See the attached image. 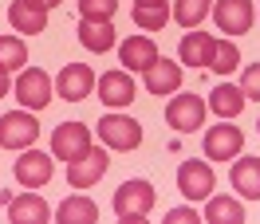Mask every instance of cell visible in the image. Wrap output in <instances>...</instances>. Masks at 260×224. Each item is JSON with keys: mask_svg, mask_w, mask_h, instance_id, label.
<instances>
[{"mask_svg": "<svg viewBox=\"0 0 260 224\" xmlns=\"http://www.w3.org/2000/svg\"><path fill=\"white\" fill-rule=\"evenodd\" d=\"M91 150V126L87 122H59L51 130V154L59 161H79L83 154Z\"/></svg>", "mask_w": 260, "mask_h": 224, "instance_id": "cell-5", "label": "cell"}, {"mask_svg": "<svg viewBox=\"0 0 260 224\" xmlns=\"http://www.w3.org/2000/svg\"><path fill=\"white\" fill-rule=\"evenodd\" d=\"M213 48H217V40L193 28L189 35H181V48H178V55H181V67H209V59H213Z\"/></svg>", "mask_w": 260, "mask_h": 224, "instance_id": "cell-19", "label": "cell"}, {"mask_svg": "<svg viewBox=\"0 0 260 224\" xmlns=\"http://www.w3.org/2000/svg\"><path fill=\"white\" fill-rule=\"evenodd\" d=\"M229 181H233V189L241 193V197L260 201V158H233Z\"/></svg>", "mask_w": 260, "mask_h": 224, "instance_id": "cell-18", "label": "cell"}, {"mask_svg": "<svg viewBox=\"0 0 260 224\" xmlns=\"http://www.w3.org/2000/svg\"><path fill=\"white\" fill-rule=\"evenodd\" d=\"M8 91H12V83H8V67L0 63V98L8 95Z\"/></svg>", "mask_w": 260, "mask_h": 224, "instance_id": "cell-31", "label": "cell"}, {"mask_svg": "<svg viewBox=\"0 0 260 224\" xmlns=\"http://www.w3.org/2000/svg\"><path fill=\"white\" fill-rule=\"evenodd\" d=\"M8 216H12V224H48L51 208L40 193H20L8 201Z\"/></svg>", "mask_w": 260, "mask_h": 224, "instance_id": "cell-17", "label": "cell"}, {"mask_svg": "<svg viewBox=\"0 0 260 224\" xmlns=\"http://www.w3.org/2000/svg\"><path fill=\"white\" fill-rule=\"evenodd\" d=\"M12 173H16V181L24 189H44L51 181V173H55V161L28 145V150H20V158L12 161Z\"/></svg>", "mask_w": 260, "mask_h": 224, "instance_id": "cell-9", "label": "cell"}, {"mask_svg": "<svg viewBox=\"0 0 260 224\" xmlns=\"http://www.w3.org/2000/svg\"><path fill=\"white\" fill-rule=\"evenodd\" d=\"M118 12V0H79V16L87 20H111Z\"/></svg>", "mask_w": 260, "mask_h": 224, "instance_id": "cell-28", "label": "cell"}, {"mask_svg": "<svg viewBox=\"0 0 260 224\" xmlns=\"http://www.w3.org/2000/svg\"><path fill=\"white\" fill-rule=\"evenodd\" d=\"M12 91H16V98H20V106H24V110H36V114H40V110L51 102L55 83H51L48 71H40V67H24Z\"/></svg>", "mask_w": 260, "mask_h": 224, "instance_id": "cell-4", "label": "cell"}, {"mask_svg": "<svg viewBox=\"0 0 260 224\" xmlns=\"http://www.w3.org/2000/svg\"><path fill=\"white\" fill-rule=\"evenodd\" d=\"M36 134H40V122L32 110H8L0 118V145L4 150H28V145H36Z\"/></svg>", "mask_w": 260, "mask_h": 224, "instance_id": "cell-8", "label": "cell"}, {"mask_svg": "<svg viewBox=\"0 0 260 224\" xmlns=\"http://www.w3.org/2000/svg\"><path fill=\"white\" fill-rule=\"evenodd\" d=\"M146 4H166V0H134V8H146Z\"/></svg>", "mask_w": 260, "mask_h": 224, "instance_id": "cell-33", "label": "cell"}, {"mask_svg": "<svg viewBox=\"0 0 260 224\" xmlns=\"http://www.w3.org/2000/svg\"><path fill=\"white\" fill-rule=\"evenodd\" d=\"M0 63L8 67V71H24V63H28V44L20 40V35H0Z\"/></svg>", "mask_w": 260, "mask_h": 224, "instance_id": "cell-26", "label": "cell"}, {"mask_svg": "<svg viewBox=\"0 0 260 224\" xmlns=\"http://www.w3.org/2000/svg\"><path fill=\"white\" fill-rule=\"evenodd\" d=\"M134 95H138V87H134L130 71H107V75H99V102H107V106H130Z\"/></svg>", "mask_w": 260, "mask_h": 224, "instance_id": "cell-14", "label": "cell"}, {"mask_svg": "<svg viewBox=\"0 0 260 224\" xmlns=\"http://www.w3.org/2000/svg\"><path fill=\"white\" fill-rule=\"evenodd\" d=\"M55 91H59V98H67V102H83V98L95 91V71H91L87 63L59 67V75H55Z\"/></svg>", "mask_w": 260, "mask_h": 224, "instance_id": "cell-12", "label": "cell"}, {"mask_svg": "<svg viewBox=\"0 0 260 224\" xmlns=\"http://www.w3.org/2000/svg\"><path fill=\"white\" fill-rule=\"evenodd\" d=\"M241 91H244L248 98H256V102H260V63L244 67V75H241Z\"/></svg>", "mask_w": 260, "mask_h": 224, "instance_id": "cell-29", "label": "cell"}, {"mask_svg": "<svg viewBox=\"0 0 260 224\" xmlns=\"http://www.w3.org/2000/svg\"><path fill=\"white\" fill-rule=\"evenodd\" d=\"M256 134H260V122H256Z\"/></svg>", "mask_w": 260, "mask_h": 224, "instance_id": "cell-34", "label": "cell"}, {"mask_svg": "<svg viewBox=\"0 0 260 224\" xmlns=\"http://www.w3.org/2000/svg\"><path fill=\"white\" fill-rule=\"evenodd\" d=\"M79 44L87 51H99V55H103V51H111L114 44H118V40H114L111 20H87V16H83L79 20Z\"/></svg>", "mask_w": 260, "mask_h": 224, "instance_id": "cell-20", "label": "cell"}, {"mask_svg": "<svg viewBox=\"0 0 260 224\" xmlns=\"http://www.w3.org/2000/svg\"><path fill=\"white\" fill-rule=\"evenodd\" d=\"M99 142L111 145V150H138L142 145V126L130 118V114H103L99 118Z\"/></svg>", "mask_w": 260, "mask_h": 224, "instance_id": "cell-3", "label": "cell"}, {"mask_svg": "<svg viewBox=\"0 0 260 224\" xmlns=\"http://www.w3.org/2000/svg\"><path fill=\"white\" fill-rule=\"evenodd\" d=\"M213 185H217V177H213L209 161L189 158V161H181V165H178V193L189 201V205H193V201H209Z\"/></svg>", "mask_w": 260, "mask_h": 224, "instance_id": "cell-6", "label": "cell"}, {"mask_svg": "<svg viewBox=\"0 0 260 224\" xmlns=\"http://www.w3.org/2000/svg\"><path fill=\"white\" fill-rule=\"evenodd\" d=\"M205 220L209 224H244V205L233 201V197H209Z\"/></svg>", "mask_w": 260, "mask_h": 224, "instance_id": "cell-23", "label": "cell"}, {"mask_svg": "<svg viewBox=\"0 0 260 224\" xmlns=\"http://www.w3.org/2000/svg\"><path fill=\"white\" fill-rule=\"evenodd\" d=\"M241 150H244V130L241 126H233V118H221L217 126L205 130V158L209 161H233V158H241Z\"/></svg>", "mask_w": 260, "mask_h": 224, "instance_id": "cell-7", "label": "cell"}, {"mask_svg": "<svg viewBox=\"0 0 260 224\" xmlns=\"http://www.w3.org/2000/svg\"><path fill=\"white\" fill-rule=\"evenodd\" d=\"M244 102H248V95H244L237 83H217L209 91V106L221 114V118H237V114L244 110Z\"/></svg>", "mask_w": 260, "mask_h": 224, "instance_id": "cell-22", "label": "cell"}, {"mask_svg": "<svg viewBox=\"0 0 260 224\" xmlns=\"http://www.w3.org/2000/svg\"><path fill=\"white\" fill-rule=\"evenodd\" d=\"M213 20L225 35H244L256 20L252 0H213Z\"/></svg>", "mask_w": 260, "mask_h": 224, "instance_id": "cell-10", "label": "cell"}, {"mask_svg": "<svg viewBox=\"0 0 260 224\" xmlns=\"http://www.w3.org/2000/svg\"><path fill=\"white\" fill-rule=\"evenodd\" d=\"M154 201H158V193H154V185H150L146 177H130V181H122V185L114 189V216L122 224L146 220Z\"/></svg>", "mask_w": 260, "mask_h": 224, "instance_id": "cell-1", "label": "cell"}, {"mask_svg": "<svg viewBox=\"0 0 260 224\" xmlns=\"http://www.w3.org/2000/svg\"><path fill=\"white\" fill-rule=\"evenodd\" d=\"M8 24H12L20 35H40L48 28V8H40L32 0H12V4H8Z\"/></svg>", "mask_w": 260, "mask_h": 224, "instance_id": "cell-15", "label": "cell"}, {"mask_svg": "<svg viewBox=\"0 0 260 224\" xmlns=\"http://www.w3.org/2000/svg\"><path fill=\"white\" fill-rule=\"evenodd\" d=\"M209 12H213V0H178L170 16L178 20V24L185 28V32H193L197 24H201V20L209 16Z\"/></svg>", "mask_w": 260, "mask_h": 224, "instance_id": "cell-24", "label": "cell"}, {"mask_svg": "<svg viewBox=\"0 0 260 224\" xmlns=\"http://www.w3.org/2000/svg\"><path fill=\"white\" fill-rule=\"evenodd\" d=\"M32 4H40V8H48V12H51V8H59L63 0H32Z\"/></svg>", "mask_w": 260, "mask_h": 224, "instance_id": "cell-32", "label": "cell"}, {"mask_svg": "<svg viewBox=\"0 0 260 224\" xmlns=\"http://www.w3.org/2000/svg\"><path fill=\"white\" fill-rule=\"evenodd\" d=\"M201 216H197V208L189 205V208H170L166 212V224H197Z\"/></svg>", "mask_w": 260, "mask_h": 224, "instance_id": "cell-30", "label": "cell"}, {"mask_svg": "<svg viewBox=\"0 0 260 224\" xmlns=\"http://www.w3.org/2000/svg\"><path fill=\"white\" fill-rule=\"evenodd\" d=\"M237 67H241V48H237L233 40H217L213 59H209V71H217V75H233Z\"/></svg>", "mask_w": 260, "mask_h": 224, "instance_id": "cell-25", "label": "cell"}, {"mask_svg": "<svg viewBox=\"0 0 260 224\" xmlns=\"http://www.w3.org/2000/svg\"><path fill=\"white\" fill-rule=\"evenodd\" d=\"M107 165H111L107 150L91 145L79 161H71V165H67V181H71V189H91V185H99L103 173H107Z\"/></svg>", "mask_w": 260, "mask_h": 224, "instance_id": "cell-11", "label": "cell"}, {"mask_svg": "<svg viewBox=\"0 0 260 224\" xmlns=\"http://www.w3.org/2000/svg\"><path fill=\"white\" fill-rule=\"evenodd\" d=\"M118 59H122V67H130V75H134V71L154 67L162 55H158V44H154L150 35H126V40L118 44Z\"/></svg>", "mask_w": 260, "mask_h": 224, "instance_id": "cell-13", "label": "cell"}, {"mask_svg": "<svg viewBox=\"0 0 260 224\" xmlns=\"http://www.w3.org/2000/svg\"><path fill=\"white\" fill-rule=\"evenodd\" d=\"M134 24L142 32H162L170 24V8L166 4H146V8H134Z\"/></svg>", "mask_w": 260, "mask_h": 224, "instance_id": "cell-27", "label": "cell"}, {"mask_svg": "<svg viewBox=\"0 0 260 224\" xmlns=\"http://www.w3.org/2000/svg\"><path fill=\"white\" fill-rule=\"evenodd\" d=\"M205 98H197L193 91H178V95L166 102V122H170V130H178V134H193V130H201V122H205Z\"/></svg>", "mask_w": 260, "mask_h": 224, "instance_id": "cell-2", "label": "cell"}, {"mask_svg": "<svg viewBox=\"0 0 260 224\" xmlns=\"http://www.w3.org/2000/svg\"><path fill=\"white\" fill-rule=\"evenodd\" d=\"M55 216H59V224H95L99 205L91 197H83V193H71V197H63V205L55 208Z\"/></svg>", "mask_w": 260, "mask_h": 224, "instance_id": "cell-21", "label": "cell"}, {"mask_svg": "<svg viewBox=\"0 0 260 224\" xmlns=\"http://www.w3.org/2000/svg\"><path fill=\"white\" fill-rule=\"evenodd\" d=\"M142 75H146V91L158 95V98L178 95L181 91V63H174V59H158V63L146 67Z\"/></svg>", "mask_w": 260, "mask_h": 224, "instance_id": "cell-16", "label": "cell"}]
</instances>
